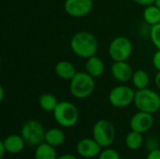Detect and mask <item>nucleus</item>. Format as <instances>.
<instances>
[{
	"label": "nucleus",
	"instance_id": "obj_1",
	"mask_svg": "<svg viewBox=\"0 0 160 159\" xmlns=\"http://www.w3.org/2000/svg\"><path fill=\"white\" fill-rule=\"evenodd\" d=\"M70 49L76 56L88 59L98 52V42L94 34L88 31H79L70 39Z\"/></svg>",
	"mask_w": 160,
	"mask_h": 159
},
{
	"label": "nucleus",
	"instance_id": "obj_2",
	"mask_svg": "<svg viewBox=\"0 0 160 159\" xmlns=\"http://www.w3.org/2000/svg\"><path fill=\"white\" fill-rule=\"evenodd\" d=\"M95 78L90 76L86 71L77 72L70 80L69 91L72 97L78 99H84L90 97L95 91Z\"/></svg>",
	"mask_w": 160,
	"mask_h": 159
},
{
	"label": "nucleus",
	"instance_id": "obj_3",
	"mask_svg": "<svg viewBox=\"0 0 160 159\" xmlns=\"http://www.w3.org/2000/svg\"><path fill=\"white\" fill-rule=\"evenodd\" d=\"M133 104L138 111L154 114L160 110L159 94L149 88L137 90Z\"/></svg>",
	"mask_w": 160,
	"mask_h": 159
},
{
	"label": "nucleus",
	"instance_id": "obj_4",
	"mask_svg": "<svg viewBox=\"0 0 160 159\" xmlns=\"http://www.w3.org/2000/svg\"><path fill=\"white\" fill-rule=\"evenodd\" d=\"M55 122L62 127H72L79 121V111L69 101H60L52 112Z\"/></svg>",
	"mask_w": 160,
	"mask_h": 159
},
{
	"label": "nucleus",
	"instance_id": "obj_5",
	"mask_svg": "<svg viewBox=\"0 0 160 159\" xmlns=\"http://www.w3.org/2000/svg\"><path fill=\"white\" fill-rule=\"evenodd\" d=\"M92 134L95 141L102 148H107L113 143L116 131L112 122L109 120L101 119L95 123L92 129Z\"/></svg>",
	"mask_w": 160,
	"mask_h": 159
},
{
	"label": "nucleus",
	"instance_id": "obj_6",
	"mask_svg": "<svg viewBox=\"0 0 160 159\" xmlns=\"http://www.w3.org/2000/svg\"><path fill=\"white\" fill-rule=\"evenodd\" d=\"M133 51V45L131 40L125 36H118L114 37L108 49L110 57L113 62L128 61Z\"/></svg>",
	"mask_w": 160,
	"mask_h": 159
},
{
	"label": "nucleus",
	"instance_id": "obj_7",
	"mask_svg": "<svg viewBox=\"0 0 160 159\" xmlns=\"http://www.w3.org/2000/svg\"><path fill=\"white\" fill-rule=\"evenodd\" d=\"M46 130L42 124L37 120H29L25 122L20 131L26 144L31 146H38L45 142Z\"/></svg>",
	"mask_w": 160,
	"mask_h": 159
},
{
	"label": "nucleus",
	"instance_id": "obj_8",
	"mask_svg": "<svg viewBox=\"0 0 160 159\" xmlns=\"http://www.w3.org/2000/svg\"><path fill=\"white\" fill-rule=\"evenodd\" d=\"M136 91L130 86L120 84L113 87L109 93V102L115 108H126L134 102Z\"/></svg>",
	"mask_w": 160,
	"mask_h": 159
},
{
	"label": "nucleus",
	"instance_id": "obj_9",
	"mask_svg": "<svg viewBox=\"0 0 160 159\" xmlns=\"http://www.w3.org/2000/svg\"><path fill=\"white\" fill-rule=\"evenodd\" d=\"M93 6V0H66L64 9L66 13L71 17L82 18L91 12Z\"/></svg>",
	"mask_w": 160,
	"mask_h": 159
},
{
	"label": "nucleus",
	"instance_id": "obj_10",
	"mask_svg": "<svg viewBox=\"0 0 160 159\" xmlns=\"http://www.w3.org/2000/svg\"><path fill=\"white\" fill-rule=\"evenodd\" d=\"M154 125V117L152 113H148L145 112L139 111L136 112L130 119L129 126L131 130L139 132V133H145L149 131Z\"/></svg>",
	"mask_w": 160,
	"mask_h": 159
},
{
	"label": "nucleus",
	"instance_id": "obj_11",
	"mask_svg": "<svg viewBox=\"0 0 160 159\" xmlns=\"http://www.w3.org/2000/svg\"><path fill=\"white\" fill-rule=\"evenodd\" d=\"M102 147L95 141L94 138H84L81 140L76 146L78 155L83 158H94L98 157Z\"/></svg>",
	"mask_w": 160,
	"mask_h": 159
},
{
	"label": "nucleus",
	"instance_id": "obj_12",
	"mask_svg": "<svg viewBox=\"0 0 160 159\" xmlns=\"http://www.w3.org/2000/svg\"><path fill=\"white\" fill-rule=\"evenodd\" d=\"M112 77L120 82H128L131 81L134 70L127 61L113 62L111 67Z\"/></svg>",
	"mask_w": 160,
	"mask_h": 159
},
{
	"label": "nucleus",
	"instance_id": "obj_13",
	"mask_svg": "<svg viewBox=\"0 0 160 159\" xmlns=\"http://www.w3.org/2000/svg\"><path fill=\"white\" fill-rule=\"evenodd\" d=\"M2 142L6 147L7 153L11 155H17L21 153L25 145V142L21 134H11L5 138Z\"/></svg>",
	"mask_w": 160,
	"mask_h": 159
},
{
	"label": "nucleus",
	"instance_id": "obj_14",
	"mask_svg": "<svg viewBox=\"0 0 160 159\" xmlns=\"http://www.w3.org/2000/svg\"><path fill=\"white\" fill-rule=\"evenodd\" d=\"M54 72L56 76L65 81H70L78 72L75 66L67 60H61L56 63L54 67Z\"/></svg>",
	"mask_w": 160,
	"mask_h": 159
},
{
	"label": "nucleus",
	"instance_id": "obj_15",
	"mask_svg": "<svg viewBox=\"0 0 160 159\" xmlns=\"http://www.w3.org/2000/svg\"><path fill=\"white\" fill-rule=\"evenodd\" d=\"M105 69L104 62L101 58H99L97 55H94L88 59H86L85 63V71L92 76L93 78H98L100 77Z\"/></svg>",
	"mask_w": 160,
	"mask_h": 159
},
{
	"label": "nucleus",
	"instance_id": "obj_16",
	"mask_svg": "<svg viewBox=\"0 0 160 159\" xmlns=\"http://www.w3.org/2000/svg\"><path fill=\"white\" fill-rule=\"evenodd\" d=\"M65 142H66V134L62 129L57 127H52L46 130L45 142L56 148L63 145Z\"/></svg>",
	"mask_w": 160,
	"mask_h": 159
},
{
	"label": "nucleus",
	"instance_id": "obj_17",
	"mask_svg": "<svg viewBox=\"0 0 160 159\" xmlns=\"http://www.w3.org/2000/svg\"><path fill=\"white\" fill-rule=\"evenodd\" d=\"M34 157L35 159H56L58 157L55 147L44 142L36 146Z\"/></svg>",
	"mask_w": 160,
	"mask_h": 159
},
{
	"label": "nucleus",
	"instance_id": "obj_18",
	"mask_svg": "<svg viewBox=\"0 0 160 159\" xmlns=\"http://www.w3.org/2000/svg\"><path fill=\"white\" fill-rule=\"evenodd\" d=\"M142 17L144 22L150 25H156L160 22V8L158 7L155 4L149 5L145 7L142 12Z\"/></svg>",
	"mask_w": 160,
	"mask_h": 159
},
{
	"label": "nucleus",
	"instance_id": "obj_19",
	"mask_svg": "<svg viewBox=\"0 0 160 159\" xmlns=\"http://www.w3.org/2000/svg\"><path fill=\"white\" fill-rule=\"evenodd\" d=\"M133 86L137 90L148 88L150 83V76L149 74L143 69H137L134 71L132 79H131Z\"/></svg>",
	"mask_w": 160,
	"mask_h": 159
},
{
	"label": "nucleus",
	"instance_id": "obj_20",
	"mask_svg": "<svg viewBox=\"0 0 160 159\" xmlns=\"http://www.w3.org/2000/svg\"><path fill=\"white\" fill-rule=\"evenodd\" d=\"M59 101L57 100L56 97L50 93H44L38 97V105L44 112H52L56 108Z\"/></svg>",
	"mask_w": 160,
	"mask_h": 159
},
{
	"label": "nucleus",
	"instance_id": "obj_21",
	"mask_svg": "<svg viewBox=\"0 0 160 159\" xmlns=\"http://www.w3.org/2000/svg\"><path fill=\"white\" fill-rule=\"evenodd\" d=\"M125 143H126V146H127L129 150H132V151L139 150V149L142 147V143H143V137H142V134L131 130V131H130L129 133H128V135L126 136Z\"/></svg>",
	"mask_w": 160,
	"mask_h": 159
},
{
	"label": "nucleus",
	"instance_id": "obj_22",
	"mask_svg": "<svg viewBox=\"0 0 160 159\" xmlns=\"http://www.w3.org/2000/svg\"><path fill=\"white\" fill-rule=\"evenodd\" d=\"M150 39H151L152 43L154 44V46L158 50H160V22L156 25L151 26Z\"/></svg>",
	"mask_w": 160,
	"mask_h": 159
},
{
	"label": "nucleus",
	"instance_id": "obj_23",
	"mask_svg": "<svg viewBox=\"0 0 160 159\" xmlns=\"http://www.w3.org/2000/svg\"><path fill=\"white\" fill-rule=\"evenodd\" d=\"M98 159H121L120 154L112 148H105L100 152Z\"/></svg>",
	"mask_w": 160,
	"mask_h": 159
},
{
	"label": "nucleus",
	"instance_id": "obj_24",
	"mask_svg": "<svg viewBox=\"0 0 160 159\" xmlns=\"http://www.w3.org/2000/svg\"><path fill=\"white\" fill-rule=\"evenodd\" d=\"M152 63L154 67L158 70L160 71V50H158L155 54L153 55V59H152Z\"/></svg>",
	"mask_w": 160,
	"mask_h": 159
},
{
	"label": "nucleus",
	"instance_id": "obj_25",
	"mask_svg": "<svg viewBox=\"0 0 160 159\" xmlns=\"http://www.w3.org/2000/svg\"><path fill=\"white\" fill-rule=\"evenodd\" d=\"M145 159H160V150L157 148L151 150Z\"/></svg>",
	"mask_w": 160,
	"mask_h": 159
},
{
	"label": "nucleus",
	"instance_id": "obj_26",
	"mask_svg": "<svg viewBox=\"0 0 160 159\" xmlns=\"http://www.w3.org/2000/svg\"><path fill=\"white\" fill-rule=\"evenodd\" d=\"M134 3L140 5V6H143V7H147L149 5H152L155 3L156 0H132Z\"/></svg>",
	"mask_w": 160,
	"mask_h": 159
},
{
	"label": "nucleus",
	"instance_id": "obj_27",
	"mask_svg": "<svg viewBox=\"0 0 160 159\" xmlns=\"http://www.w3.org/2000/svg\"><path fill=\"white\" fill-rule=\"evenodd\" d=\"M56 159H78V157L72 154H64V155H61L60 157H58Z\"/></svg>",
	"mask_w": 160,
	"mask_h": 159
},
{
	"label": "nucleus",
	"instance_id": "obj_28",
	"mask_svg": "<svg viewBox=\"0 0 160 159\" xmlns=\"http://www.w3.org/2000/svg\"><path fill=\"white\" fill-rule=\"evenodd\" d=\"M154 82H155L156 86L160 90V71H158V73L156 74V76L154 78Z\"/></svg>",
	"mask_w": 160,
	"mask_h": 159
},
{
	"label": "nucleus",
	"instance_id": "obj_29",
	"mask_svg": "<svg viewBox=\"0 0 160 159\" xmlns=\"http://www.w3.org/2000/svg\"><path fill=\"white\" fill-rule=\"evenodd\" d=\"M5 153H7V150H6V147L4 145L3 142L1 141V142H0V158H3L4 157Z\"/></svg>",
	"mask_w": 160,
	"mask_h": 159
},
{
	"label": "nucleus",
	"instance_id": "obj_30",
	"mask_svg": "<svg viewBox=\"0 0 160 159\" xmlns=\"http://www.w3.org/2000/svg\"><path fill=\"white\" fill-rule=\"evenodd\" d=\"M4 99V88L3 86H0V101H3Z\"/></svg>",
	"mask_w": 160,
	"mask_h": 159
},
{
	"label": "nucleus",
	"instance_id": "obj_31",
	"mask_svg": "<svg viewBox=\"0 0 160 159\" xmlns=\"http://www.w3.org/2000/svg\"><path fill=\"white\" fill-rule=\"evenodd\" d=\"M154 4H155V5H156V6H157L158 7H159V8H160V0H156Z\"/></svg>",
	"mask_w": 160,
	"mask_h": 159
}]
</instances>
